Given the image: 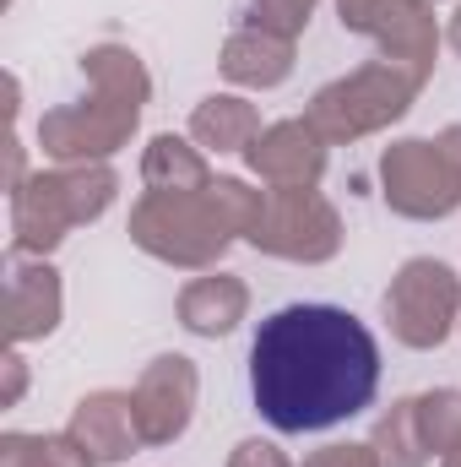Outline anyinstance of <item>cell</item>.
<instances>
[{"label":"cell","mask_w":461,"mask_h":467,"mask_svg":"<svg viewBox=\"0 0 461 467\" xmlns=\"http://www.w3.org/2000/svg\"><path fill=\"white\" fill-rule=\"evenodd\" d=\"M380 391V348L337 305H282L250 343V397L277 435H321Z\"/></svg>","instance_id":"obj_1"},{"label":"cell","mask_w":461,"mask_h":467,"mask_svg":"<svg viewBox=\"0 0 461 467\" xmlns=\"http://www.w3.org/2000/svg\"><path fill=\"white\" fill-rule=\"evenodd\" d=\"M82 77L93 82V99L49 109L38 119V147L55 163H104L109 152H119L130 141L141 109H147V93H152V77H147L141 55L119 49V44L87 49Z\"/></svg>","instance_id":"obj_2"},{"label":"cell","mask_w":461,"mask_h":467,"mask_svg":"<svg viewBox=\"0 0 461 467\" xmlns=\"http://www.w3.org/2000/svg\"><path fill=\"white\" fill-rule=\"evenodd\" d=\"M119 180L109 163H60L38 169L11 191V239L16 255H49L60 239L109 213Z\"/></svg>","instance_id":"obj_3"},{"label":"cell","mask_w":461,"mask_h":467,"mask_svg":"<svg viewBox=\"0 0 461 467\" xmlns=\"http://www.w3.org/2000/svg\"><path fill=\"white\" fill-rule=\"evenodd\" d=\"M418 88H424V82H418L407 66L374 55V60L358 66L353 77L326 82V88L315 93V104H310L304 119H310L326 141H358V136H369V130H380V125H391V119L407 115L413 99H418Z\"/></svg>","instance_id":"obj_4"},{"label":"cell","mask_w":461,"mask_h":467,"mask_svg":"<svg viewBox=\"0 0 461 467\" xmlns=\"http://www.w3.org/2000/svg\"><path fill=\"white\" fill-rule=\"evenodd\" d=\"M130 239L169 266H212L233 234L212 191H147L130 213Z\"/></svg>","instance_id":"obj_5"},{"label":"cell","mask_w":461,"mask_h":467,"mask_svg":"<svg viewBox=\"0 0 461 467\" xmlns=\"http://www.w3.org/2000/svg\"><path fill=\"white\" fill-rule=\"evenodd\" d=\"M456 316H461V277L435 255H413L385 288V327L407 348H440L451 337Z\"/></svg>","instance_id":"obj_6"},{"label":"cell","mask_w":461,"mask_h":467,"mask_svg":"<svg viewBox=\"0 0 461 467\" xmlns=\"http://www.w3.org/2000/svg\"><path fill=\"white\" fill-rule=\"evenodd\" d=\"M255 250L266 255H282V261H332L343 250V218L337 207L315 191V185H299V191H266V213L250 234Z\"/></svg>","instance_id":"obj_7"},{"label":"cell","mask_w":461,"mask_h":467,"mask_svg":"<svg viewBox=\"0 0 461 467\" xmlns=\"http://www.w3.org/2000/svg\"><path fill=\"white\" fill-rule=\"evenodd\" d=\"M380 185H385L391 213L418 218V223L451 218V213L461 207L456 174H451L440 141H418V136H407V141L385 147V158H380Z\"/></svg>","instance_id":"obj_8"},{"label":"cell","mask_w":461,"mask_h":467,"mask_svg":"<svg viewBox=\"0 0 461 467\" xmlns=\"http://www.w3.org/2000/svg\"><path fill=\"white\" fill-rule=\"evenodd\" d=\"M337 11H343L347 33H369L385 60H396L418 82H429L435 49H440V27H435L429 0H337Z\"/></svg>","instance_id":"obj_9"},{"label":"cell","mask_w":461,"mask_h":467,"mask_svg":"<svg viewBox=\"0 0 461 467\" xmlns=\"http://www.w3.org/2000/svg\"><path fill=\"white\" fill-rule=\"evenodd\" d=\"M196 391H201V375L185 353H163L141 369L130 402H136V424H141V441L147 446H169L190 430V413H196Z\"/></svg>","instance_id":"obj_10"},{"label":"cell","mask_w":461,"mask_h":467,"mask_svg":"<svg viewBox=\"0 0 461 467\" xmlns=\"http://www.w3.org/2000/svg\"><path fill=\"white\" fill-rule=\"evenodd\" d=\"M244 163L271 191H299V185H315L326 174V136L310 119H277L250 141Z\"/></svg>","instance_id":"obj_11"},{"label":"cell","mask_w":461,"mask_h":467,"mask_svg":"<svg viewBox=\"0 0 461 467\" xmlns=\"http://www.w3.org/2000/svg\"><path fill=\"white\" fill-rule=\"evenodd\" d=\"M60 310H66L60 272L44 255H33V261L11 255V266H5V337H11V348L49 337L60 327Z\"/></svg>","instance_id":"obj_12"},{"label":"cell","mask_w":461,"mask_h":467,"mask_svg":"<svg viewBox=\"0 0 461 467\" xmlns=\"http://www.w3.org/2000/svg\"><path fill=\"white\" fill-rule=\"evenodd\" d=\"M66 435H71L98 467L125 462V457H136V446H147V441H141V424H136L130 391H93V397H82V402L71 408Z\"/></svg>","instance_id":"obj_13"},{"label":"cell","mask_w":461,"mask_h":467,"mask_svg":"<svg viewBox=\"0 0 461 467\" xmlns=\"http://www.w3.org/2000/svg\"><path fill=\"white\" fill-rule=\"evenodd\" d=\"M244 310H250V288L239 277H229V272L196 277L179 294V327L196 332V337H229L233 327L244 321Z\"/></svg>","instance_id":"obj_14"},{"label":"cell","mask_w":461,"mask_h":467,"mask_svg":"<svg viewBox=\"0 0 461 467\" xmlns=\"http://www.w3.org/2000/svg\"><path fill=\"white\" fill-rule=\"evenodd\" d=\"M293 71V38H277L266 27H239L223 44V77L239 88H277Z\"/></svg>","instance_id":"obj_15"},{"label":"cell","mask_w":461,"mask_h":467,"mask_svg":"<svg viewBox=\"0 0 461 467\" xmlns=\"http://www.w3.org/2000/svg\"><path fill=\"white\" fill-rule=\"evenodd\" d=\"M190 136L207 152H250V141L261 136V115H255V104H244L233 93H212V99L196 104Z\"/></svg>","instance_id":"obj_16"},{"label":"cell","mask_w":461,"mask_h":467,"mask_svg":"<svg viewBox=\"0 0 461 467\" xmlns=\"http://www.w3.org/2000/svg\"><path fill=\"white\" fill-rule=\"evenodd\" d=\"M141 180H147V191H207L212 169H207L201 147H190L185 136H152L147 158H141Z\"/></svg>","instance_id":"obj_17"},{"label":"cell","mask_w":461,"mask_h":467,"mask_svg":"<svg viewBox=\"0 0 461 467\" xmlns=\"http://www.w3.org/2000/svg\"><path fill=\"white\" fill-rule=\"evenodd\" d=\"M374 451H380V462L385 467H424L435 451H429V441H424V424H418V397H407V402H396L380 424H374V441H369Z\"/></svg>","instance_id":"obj_18"},{"label":"cell","mask_w":461,"mask_h":467,"mask_svg":"<svg viewBox=\"0 0 461 467\" xmlns=\"http://www.w3.org/2000/svg\"><path fill=\"white\" fill-rule=\"evenodd\" d=\"M0 467H98L71 435H0Z\"/></svg>","instance_id":"obj_19"},{"label":"cell","mask_w":461,"mask_h":467,"mask_svg":"<svg viewBox=\"0 0 461 467\" xmlns=\"http://www.w3.org/2000/svg\"><path fill=\"white\" fill-rule=\"evenodd\" d=\"M418 424H424V441H429V451H451L461 446V391H424L418 397Z\"/></svg>","instance_id":"obj_20"},{"label":"cell","mask_w":461,"mask_h":467,"mask_svg":"<svg viewBox=\"0 0 461 467\" xmlns=\"http://www.w3.org/2000/svg\"><path fill=\"white\" fill-rule=\"evenodd\" d=\"M315 0H250V27H266L277 38H299Z\"/></svg>","instance_id":"obj_21"},{"label":"cell","mask_w":461,"mask_h":467,"mask_svg":"<svg viewBox=\"0 0 461 467\" xmlns=\"http://www.w3.org/2000/svg\"><path fill=\"white\" fill-rule=\"evenodd\" d=\"M304 467H385L374 446H321Z\"/></svg>","instance_id":"obj_22"},{"label":"cell","mask_w":461,"mask_h":467,"mask_svg":"<svg viewBox=\"0 0 461 467\" xmlns=\"http://www.w3.org/2000/svg\"><path fill=\"white\" fill-rule=\"evenodd\" d=\"M229 467H293L271 441H239L233 446V457H229Z\"/></svg>","instance_id":"obj_23"},{"label":"cell","mask_w":461,"mask_h":467,"mask_svg":"<svg viewBox=\"0 0 461 467\" xmlns=\"http://www.w3.org/2000/svg\"><path fill=\"white\" fill-rule=\"evenodd\" d=\"M0 369H5V386H0V408H16V402H22V391H27V364H22V353L11 348Z\"/></svg>","instance_id":"obj_24"},{"label":"cell","mask_w":461,"mask_h":467,"mask_svg":"<svg viewBox=\"0 0 461 467\" xmlns=\"http://www.w3.org/2000/svg\"><path fill=\"white\" fill-rule=\"evenodd\" d=\"M440 152H446V163H451V174H456V191H461V125H446V130H440Z\"/></svg>","instance_id":"obj_25"},{"label":"cell","mask_w":461,"mask_h":467,"mask_svg":"<svg viewBox=\"0 0 461 467\" xmlns=\"http://www.w3.org/2000/svg\"><path fill=\"white\" fill-rule=\"evenodd\" d=\"M451 49L461 55V5H456V16H451Z\"/></svg>","instance_id":"obj_26"},{"label":"cell","mask_w":461,"mask_h":467,"mask_svg":"<svg viewBox=\"0 0 461 467\" xmlns=\"http://www.w3.org/2000/svg\"><path fill=\"white\" fill-rule=\"evenodd\" d=\"M440 467H461V446H451V451L440 457Z\"/></svg>","instance_id":"obj_27"}]
</instances>
